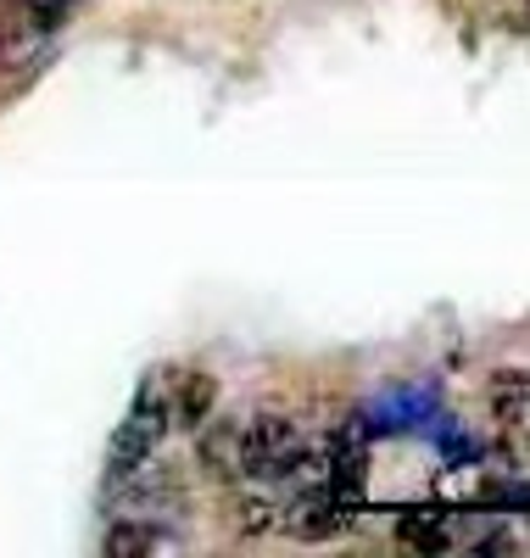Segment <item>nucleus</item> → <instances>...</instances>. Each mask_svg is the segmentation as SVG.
Returning <instances> with one entry per match:
<instances>
[{"instance_id": "1", "label": "nucleus", "mask_w": 530, "mask_h": 558, "mask_svg": "<svg viewBox=\"0 0 530 558\" xmlns=\"http://www.w3.org/2000/svg\"><path fill=\"white\" fill-rule=\"evenodd\" d=\"M297 447V425L279 413H263L252 425H240V475H263L274 458H285Z\"/></svg>"}, {"instance_id": "2", "label": "nucleus", "mask_w": 530, "mask_h": 558, "mask_svg": "<svg viewBox=\"0 0 530 558\" xmlns=\"http://www.w3.org/2000/svg\"><path fill=\"white\" fill-rule=\"evenodd\" d=\"M279 525L291 531V536H302V542L335 536V531L347 525V502H335L329 486H324V492H302L291 508H279Z\"/></svg>"}, {"instance_id": "3", "label": "nucleus", "mask_w": 530, "mask_h": 558, "mask_svg": "<svg viewBox=\"0 0 530 558\" xmlns=\"http://www.w3.org/2000/svg\"><path fill=\"white\" fill-rule=\"evenodd\" d=\"M196 458H202V470L218 475V481H234L240 475V425H234V418L196 425Z\"/></svg>"}, {"instance_id": "4", "label": "nucleus", "mask_w": 530, "mask_h": 558, "mask_svg": "<svg viewBox=\"0 0 530 558\" xmlns=\"http://www.w3.org/2000/svg\"><path fill=\"white\" fill-rule=\"evenodd\" d=\"M213 402H218V380H213V375H190V380L173 391V402H168V418H173L179 430H196V425H207Z\"/></svg>"}, {"instance_id": "5", "label": "nucleus", "mask_w": 530, "mask_h": 558, "mask_svg": "<svg viewBox=\"0 0 530 558\" xmlns=\"http://www.w3.org/2000/svg\"><path fill=\"white\" fill-rule=\"evenodd\" d=\"M152 447H157V436L146 430V425H118V436H112V452H107V481H123V475H134L140 463L152 458Z\"/></svg>"}, {"instance_id": "6", "label": "nucleus", "mask_w": 530, "mask_h": 558, "mask_svg": "<svg viewBox=\"0 0 530 558\" xmlns=\"http://www.w3.org/2000/svg\"><path fill=\"white\" fill-rule=\"evenodd\" d=\"M162 542H168V536H162L152 520L129 514V520H118V525L107 531V542H101V547H107L112 558H134V553H152V547H162Z\"/></svg>"}, {"instance_id": "7", "label": "nucleus", "mask_w": 530, "mask_h": 558, "mask_svg": "<svg viewBox=\"0 0 530 558\" xmlns=\"http://www.w3.org/2000/svg\"><path fill=\"white\" fill-rule=\"evenodd\" d=\"M525 402H530V375H497V391H492V418L497 425H519Z\"/></svg>"}, {"instance_id": "8", "label": "nucleus", "mask_w": 530, "mask_h": 558, "mask_svg": "<svg viewBox=\"0 0 530 558\" xmlns=\"http://www.w3.org/2000/svg\"><path fill=\"white\" fill-rule=\"evenodd\" d=\"M279 525V502H268V497H240V508H234V531L240 536H263V531H274Z\"/></svg>"}, {"instance_id": "9", "label": "nucleus", "mask_w": 530, "mask_h": 558, "mask_svg": "<svg viewBox=\"0 0 530 558\" xmlns=\"http://www.w3.org/2000/svg\"><path fill=\"white\" fill-rule=\"evenodd\" d=\"M397 536L408 547H419V553H447L453 547V525H436V520H402Z\"/></svg>"}, {"instance_id": "10", "label": "nucleus", "mask_w": 530, "mask_h": 558, "mask_svg": "<svg viewBox=\"0 0 530 558\" xmlns=\"http://www.w3.org/2000/svg\"><path fill=\"white\" fill-rule=\"evenodd\" d=\"M12 7L23 12V23H28L34 34H51V28L68 23V7H73V0H12Z\"/></svg>"}, {"instance_id": "11", "label": "nucleus", "mask_w": 530, "mask_h": 558, "mask_svg": "<svg viewBox=\"0 0 530 558\" xmlns=\"http://www.w3.org/2000/svg\"><path fill=\"white\" fill-rule=\"evenodd\" d=\"M34 51V28L28 23H0V68H17Z\"/></svg>"}, {"instance_id": "12", "label": "nucleus", "mask_w": 530, "mask_h": 558, "mask_svg": "<svg viewBox=\"0 0 530 558\" xmlns=\"http://www.w3.org/2000/svg\"><path fill=\"white\" fill-rule=\"evenodd\" d=\"M480 502H492L497 514H508V508H530V486H519V481H492L486 492H480Z\"/></svg>"}, {"instance_id": "13", "label": "nucleus", "mask_w": 530, "mask_h": 558, "mask_svg": "<svg viewBox=\"0 0 530 558\" xmlns=\"http://www.w3.org/2000/svg\"><path fill=\"white\" fill-rule=\"evenodd\" d=\"M508 547H514V536H503V531H497V536H480V542H474V553H508Z\"/></svg>"}]
</instances>
